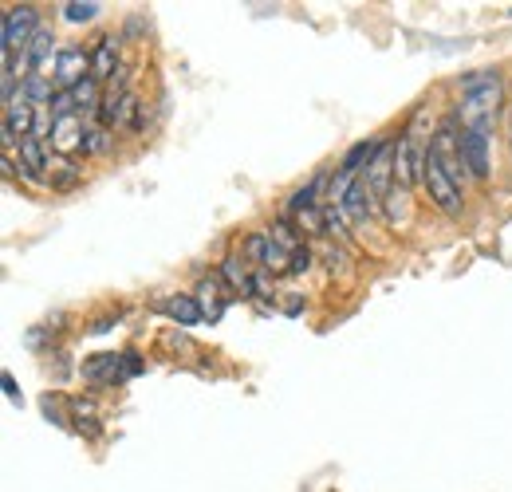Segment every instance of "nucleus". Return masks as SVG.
Segmentation results:
<instances>
[{"instance_id": "nucleus-1", "label": "nucleus", "mask_w": 512, "mask_h": 492, "mask_svg": "<svg viewBox=\"0 0 512 492\" xmlns=\"http://www.w3.org/2000/svg\"><path fill=\"white\" fill-rule=\"evenodd\" d=\"M501 75L497 71H473L461 79V123L465 130L493 134L497 111H501Z\"/></svg>"}, {"instance_id": "nucleus-2", "label": "nucleus", "mask_w": 512, "mask_h": 492, "mask_svg": "<svg viewBox=\"0 0 512 492\" xmlns=\"http://www.w3.org/2000/svg\"><path fill=\"white\" fill-rule=\"evenodd\" d=\"M430 158L446 170L457 185H465L469 170H465V154H461V134H457V123H442L430 138Z\"/></svg>"}, {"instance_id": "nucleus-3", "label": "nucleus", "mask_w": 512, "mask_h": 492, "mask_svg": "<svg viewBox=\"0 0 512 492\" xmlns=\"http://www.w3.org/2000/svg\"><path fill=\"white\" fill-rule=\"evenodd\" d=\"M422 185H426V193H430V201L446 213V217H461V209H465V193H461V185L449 178L446 170L426 154V174H422Z\"/></svg>"}, {"instance_id": "nucleus-4", "label": "nucleus", "mask_w": 512, "mask_h": 492, "mask_svg": "<svg viewBox=\"0 0 512 492\" xmlns=\"http://www.w3.org/2000/svg\"><path fill=\"white\" fill-rule=\"evenodd\" d=\"M36 8L32 4H16L4 12V52H24L36 36Z\"/></svg>"}, {"instance_id": "nucleus-5", "label": "nucleus", "mask_w": 512, "mask_h": 492, "mask_svg": "<svg viewBox=\"0 0 512 492\" xmlns=\"http://www.w3.org/2000/svg\"><path fill=\"white\" fill-rule=\"evenodd\" d=\"M87 75H91V52H83V48L56 52V91H75Z\"/></svg>"}, {"instance_id": "nucleus-6", "label": "nucleus", "mask_w": 512, "mask_h": 492, "mask_svg": "<svg viewBox=\"0 0 512 492\" xmlns=\"http://www.w3.org/2000/svg\"><path fill=\"white\" fill-rule=\"evenodd\" d=\"M489 142H493V134H485V130H465V126H461L465 170H469V178H477V182L489 178Z\"/></svg>"}, {"instance_id": "nucleus-7", "label": "nucleus", "mask_w": 512, "mask_h": 492, "mask_svg": "<svg viewBox=\"0 0 512 492\" xmlns=\"http://www.w3.org/2000/svg\"><path fill=\"white\" fill-rule=\"evenodd\" d=\"M134 370H138L134 355H95V359L87 363V378H91V382H123Z\"/></svg>"}, {"instance_id": "nucleus-8", "label": "nucleus", "mask_w": 512, "mask_h": 492, "mask_svg": "<svg viewBox=\"0 0 512 492\" xmlns=\"http://www.w3.org/2000/svg\"><path fill=\"white\" fill-rule=\"evenodd\" d=\"M119 67H123L119 63V36H99L95 40V52H91V79L111 83Z\"/></svg>"}, {"instance_id": "nucleus-9", "label": "nucleus", "mask_w": 512, "mask_h": 492, "mask_svg": "<svg viewBox=\"0 0 512 492\" xmlns=\"http://www.w3.org/2000/svg\"><path fill=\"white\" fill-rule=\"evenodd\" d=\"M162 311H166L178 327H193V323H201L205 304H201V300H193V296H170V300H162Z\"/></svg>"}, {"instance_id": "nucleus-10", "label": "nucleus", "mask_w": 512, "mask_h": 492, "mask_svg": "<svg viewBox=\"0 0 512 492\" xmlns=\"http://www.w3.org/2000/svg\"><path fill=\"white\" fill-rule=\"evenodd\" d=\"M52 44H56V40H52L48 28H40V32L32 36V44L24 48V67H28V75H40V71H44V63L52 60Z\"/></svg>"}, {"instance_id": "nucleus-11", "label": "nucleus", "mask_w": 512, "mask_h": 492, "mask_svg": "<svg viewBox=\"0 0 512 492\" xmlns=\"http://www.w3.org/2000/svg\"><path fill=\"white\" fill-rule=\"evenodd\" d=\"M99 87H103V83L87 75V79H83V83H79L75 91H67L79 115H95V111H103V91H99Z\"/></svg>"}, {"instance_id": "nucleus-12", "label": "nucleus", "mask_w": 512, "mask_h": 492, "mask_svg": "<svg viewBox=\"0 0 512 492\" xmlns=\"http://www.w3.org/2000/svg\"><path fill=\"white\" fill-rule=\"evenodd\" d=\"M20 170H28L32 178H40V170H48V154H44V138L40 134L20 142Z\"/></svg>"}, {"instance_id": "nucleus-13", "label": "nucleus", "mask_w": 512, "mask_h": 492, "mask_svg": "<svg viewBox=\"0 0 512 492\" xmlns=\"http://www.w3.org/2000/svg\"><path fill=\"white\" fill-rule=\"evenodd\" d=\"M327 182V174H316V178H312V182L304 185V189H296V193H292V201H288V205H292V213H304V209H316V193H320V185Z\"/></svg>"}, {"instance_id": "nucleus-14", "label": "nucleus", "mask_w": 512, "mask_h": 492, "mask_svg": "<svg viewBox=\"0 0 512 492\" xmlns=\"http://www.w3.org/2000/svg\"><path fill=\"white\" fill-rule=\"evenodd\" d=\"M221 276H225L229 288H237V292H249V288H253V276L245 272V264H241L237 256H229V260L221 264Z\"/></svg>"}, {"instance_id": "nucleus-15", "label": "nucleus", "mask_w": 512, "mask_h": 492, "mask_svg": "<svg viewBox=\"0 0 512 492\" xmlns=\"http://www.w3.org/2000/svg\"><path fill=\"white\" fill-rule=\"evenodd\" d=\"M83 150H87V154H107V150H111V134H107V126H87Z\"/></svg>"}, {"instance_id": "nucleus-16", "label": "nucleus", "mask_w": 512, "mask_h": 492, "mask_svg": "<svg viewBox=\"0 0 512 492\" xmlns=\"http://www.w3.org/2000/svg\"><path fill=\"white\" fill-rule=\"evenodd\" d=\"M95 16H99V4H95V0H87V4L71 0V4H64V20H67V24H83V20H95Z\"/></svg>"}, {"instance_id": "nucleus-17", "label": "nucleus", "mask_w": 512, "mask_h": 492, "mask_svg": "<svg viewBox=\"0 0 512 492\" xmlns=\"http://www.w3.org/2000/svg\"><path fill=\"white\" fill-rule=\"evenodd\" d=\"M308 264H312V252L300 248V252H292V268L288 272H308Z\"/></svg>"}, {"instance_id": "nucleus-18", "label": "nucleus", "mask_w": 512, "mask_h": 492, "mask_svg": "<svg viewBox=\"0 0 512 492\" xmlns=\"http://www.w3.org/2000/svg\"><path fill=\"white\" fill-rule=\"evenodd\" d=\"M4 390H8V398H20V390H16V378H12V374H4Z\"/></svg>"}, {"instance_id": "nucleus-19", "label": "nucleus", "mask_w": 512, "mask_h": 492, "mask_svg": "<svg viewBox=\"0 0 512 492\" xmlns=\"http://www.w3.org/2000/svg\"><path fill=\"white\" fill-rule=\"evenodd\" d=\"M509 150H512V107H509Z\"/></svg>"}]
</instances>
